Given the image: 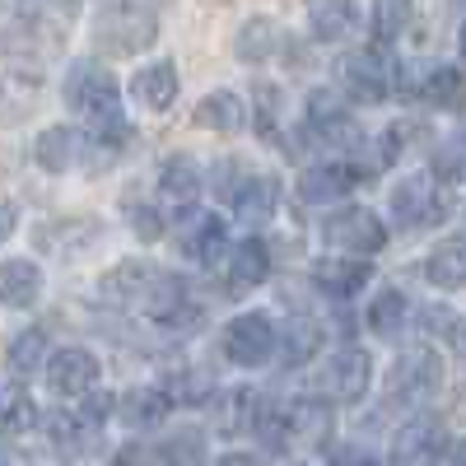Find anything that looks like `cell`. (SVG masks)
I'll return each mask as SVG.
<instances>
[{"mask_svg": "<svg viewBox=\"0 0 466 466\" xmlns=\"http://www.w3.org/2000/svg\"><path fill=\"white\" fill-rule=\"evenodd\" d=\"M103 299L116 308H131V313L149 318L154 327H191L201 318V308L191 303L187 285L164 266H149V261H122L112 266L107 276L98 280Z\"/></svg>", "mask_w": 466, "mask_h": 466, "instance_id": "obj_1", "label": "cell"}, {"mask_svg": "<svg viewBox=\"0 0 466 466\" xmlns=\"http://www.w3.org/2000/svg\"><path fill=\"white\" fill-rule=\"evenodd\" d=\"M66 107L85 122V131L94 140H103L107 149H122L131 136V122L122 112V89H116L112 70L98 61H75L66 70V85H61Z\"/></svg>", "mask_w": 466, "mask_h": 466, "instance_id": "obj_2", "label": "cell"}, {"mask_svg": "<svg viewBox=\"0 0 466 466\" xmlns=\"http://www.w3.org/2000/svg\"><path fill=\"white\" fill-rule=\"evenodd\" d=\"M168 0H103L94 19V43L103 56H136L159 37V10Z\"/></svg>", "mask_w": 466, "mask_h": 466, "instance_id": "obj_3", "label": "cell"}, {"mask_svg": "<svg viewBox=\"0 0 466 466\" xmlns=\"http://www.w3.org/2000/svg\"><path fill=\"white\" fill-rule=\"evenodd\" d=\"M215 197L219 206H228L238 219H270L280 206V182L276 177H266V173H252L248 164L238 159H219L215 168Z\"/></svg>", "mask_w": 466, "mask_h": 466, "instance_id": "obj_4", "label": "cell"}, {"mask_svg": "<svg viewBox=\"0 0 466 466\" xmlns=\"http://www.w3.org/2000/svg\"><path fill=\"white\" fill-rule=\"evenodd\" d=\"M116 149H107L103 140H94L89 131H75V127H47L37 131L33 140V159L37 168L47 173H70V168H103Z\"/></svg>", "mask_w": 466, "mask_h": 466, "instance_id": "obj_5", "label": "cell"}, {"mask_svg": "<svg viewBox=\"0 0 466 466\" xmlns=\"http://www.w3.org/2000/svg\"><path fill=\"white\" fill-rule=\"evenodd\" d=\"M322 243H327L336 257L369 261V257L382 252V243H387V224H382V215L369 210V206H340V210L322 224Z\"/></svg>", "mask_w": 466, "mask_h": 466, "instance_id": "obj_6", "label": "cell"}, {"mask_svg": "<svg viewBox=\"0 0 466 466\" xmlns=\"http://www.w3.org/2000/svg\"><path fill=\"white\" fill-rule=\"evenodd\" d=\"M336 80L355 103H382L387 94H392V85H397V66L387 61L382 43L378 47H355V52L340 56Z\"/></svg>", "mask_w": 466, "mask_h": 466, "instance_id": "obj_7", "label": "cell"}, {"mask_svg": "<svg viewBox=\"0 0 466 466\" xmlns=\"http://www.w3.org/2000/svg\"><path fill=\"white\" fill-rule=\"evenodd\" d=\"M280 350V327L266 313H243L224 327V360L238 369H261Z\"/></svg>", "mask_w": 466, "mask_h": 466, "instance_id": "obj_8", "label": "cell"}, {"mask_svg": "<svg viewBox=\"0 0 466 466\" xmlns=\"http://www.w3.org/2000/svg\"><path fill=\"white\" fill-rule=\"evenodd\" d=\"M439 387H443V360L434 355V345H410L392 369V401L424 406L439 397Z\"/></svg>", "mask_w": 466, "mask_h": 466, "instance_id": "obj_9", "label": "cell"}, {"mask_svg": "<svg viewBox=\"0 0 466 466\" xmlns=\"http://www.w3.org/2000/svg\"><path fill=\"white\" fill-rule=\"evenodd\" d=\"M98 378H103V364L85 345H66L47 360V387L61 401H85L89 392H98Z\"/></svg>", "mask_w": 466, "mask_h": 466, "instance_id": "obj_10", "label": "cell"}, {"mask_svg": "<svg viewBox=\"0 0 466 466\" xmlns=\"http://www.w3.org/2000/svg\"><path fill=\"white\" fill-rule=\"evenodd\" d=\"M177 248L187 261L197 266H215L224 252H228V224L224 215H210V210H187L182 224H177Z\"/></svg>", "mask_w": 466, "mask_h": 466, "instance_id": "obj_11", "label": "cell"}, {"mask_svg": "<svg viewBox=\"0 0 466 466\" xmlns=\"http://www.w3.org/2000/svg\"><path fill=\"white\" fill-rule=\"evenodd\" d=\"M303 136H308V145H355L360 131H355V122H350L345 103L336 94L318 89L303 107Z\"/></svg>", "mask_w": 466, "mask_h": 466, "instance_id": "obj_12", "label": "cell"}, {"mask_svg": "<svg viewBox=\"0 0 466 466\" xmlns=\"http://www.w3.org/2000/svg\"><path fill=\"white\" fill-rule=\"evenodd\" d=\"M448 448V430L434 415H415L406 430L392 439V466H439Z\"/></svg>", "mask_w": 466, "mask_h": 466, "instance_id": "obj_13", "label": "cell"}, {"mask_svg": "<svg viewBox=\"0 0 466 466\" xmlns=\"http://www.w3.org/2000/svg\"><path fill=\"white\" fill-rule=\"evenodd\" d=\"M364 182V173L355 164H318L299 177V201L308 206H327V201H345L350 191Z\"/></svg>", "mask_w": 466, "mask_h": 466, "instance_id": "obj_14", "label": "cell"}, {"mask_svg": "<svg viewBox=\"0 0 466 466\" xmlns=\"http://www.w3.org/2000/svg\"><path fill=\"white\" fill-rule=\"evenodd\" d=\"M369 382H373V364L360 345H340L336 350V360L327 364V387H331V397L336 401H360L369 392Z\"/></svg>", "mask_w": 466, "mask_h": 466, "instance_id": "obj_15", "label": "cell"}, {"mask_svg": "<svg viewBox=\"0 0 466 466\" xmlns=\"http://www.w3.org/2000/svg\"><path fill=\"white\" fill-rule=\"evenodd\" d=\"M177 89H182V80H177L173 61H154V66H140L131 75V98L145 112H168L177 103Z\"/></svg>", "mask_w": 466, "mask_h": 466, "instance_id": "obj_16", "label": "cell"}, {"mask_svg": "<svg viewBox=\"0 0 466 466\" xmlns=\"http://www.w3.org/2000/svg\"><path fill=\"white\" fill-rule=\"evenodd\" d=\"M270 276V248L261 238H243L238 248H228V266H224V285L228 294H248Z\"/></svg>", "mask_w": 466, "mask_h": 466, "instance_id": "obj_17", "label": "cell"}, {"mask_svg": "<svg viewBox=\"0 0 466 466\" xmlns=\"http://www.w3.org/2000/svg\"><path fill=\"white\" fill-rule=\"evenodd\" d=\"M43 299V266L28 257L0 261V308H33Z\"/></svg>", "mask_w": 466, "mask_h": 466, "instance_id": "obj_18", "label": "cell"}, {"mask_svg": "<svg viewBox=\"0 0 466 466\" xmlns=\"http://www.w3.org/2000/svg\"><path fill=\"white\" fill-rule=\"evenodd\" d=\"M355 28H360L355 0H308V33L318 43H345Z\"/></svg>", "mask_w": 466, "mask_h": 466, "instance_id": "obj_19", "label": "cell"}, {"mask_svg": "<svg viewBox=\"0 0 466 466\" xmlns=\"http://www.w3.org/2000/svg\"><path fill=\"white\" fill-rule=\"evenodd\" d=\"M369 280H373L369 261H355V257H327L313 266V285L331 299H355Z\"/></svg>", "mask_w": 466, "mask_h": 466, "instance_id": "obj_20", "label": "cell"}, {"mask_svg": "<svg viewBox=\"0 0 466 466\" xmlns=\"http://www.w3.org/2000/svg\"><path fill=\"white\" fill-rule=\"evenodd\" d=\"M434 210H439V201H434V187H430V177H424V173L401 177V182L392 187V215H397V224H401V228H420V224H430V219H434Z\"/></svg>", "mask_w": 466, "mask_h": 466, "instance_id": "obj_21", "label": "cell"}, {"mask_svg": "<svg viewBox=\"0 0 466 466\" xmlns=\"http://www.w3.org/2000/svg\"><path fill=\"white\" fill-rule=\"evenodd\" d=\"M410 94H420L430 107H443V112H461L466 107V80L457 66H430L410 85Z\"/></svg>", "mask_w": 466, "mask_h": 466, "instance_id": "obj_22", "label": "cell"}, {"mask_svg": "<svg viewBox=\"0 0 466 466\" xmlns=\"http://www.w3.org/2000/svg\"><path fill=\"white\" fill-rule=\"evenodd\" d=\"M168 410H173V397L164 387H131L127 397H116V415H122V424H131V430H154Z\"/></svg>", "mask_w": 466, "mask_h": 466, "instance_id": "obj_23", "label": "cell"}, {"mask_svg": "<svg viewBox=\"0 0 466 466\" xmlns=\"http://www.w3.org/2000/svg\"><path fill=\"white\" fill-rule=\"evenodd\" d=\"M201 191V164L187 159V154H173V159L159 164V197L168 206H191Z\"/></svg>", "mask_w": 466, "mask_h": 466, "instance_id": "obj_24", "label": "cell"}, {"mask_svg": "<svg viewBox=\"0 0 466 466\" xmlns=\"http://www.w3.org/2000/svg\"><path fill=\"white\" fill-rule=\"evenodd\" d=\"M243 122H248V103L233 89H215L197 103V127H206V131L233 136V131H243Z\"/></svg>", "mask_w": 466, "mask_h": 466, "instance_id": "obj_25", "label": "cell"}, {"mask_svg": "<svg viewBox=\"0 0 466 466\" xmlns=\"http://www.w3.org/2000/svg\"><path fill=\"white\" fill-rule=\"evenodd\" d=\"M424 280L439 289H461L466 285V238H448L424 261Z\"/></svg>", "mask_w": 466, "mask_h": 466, "instance_id": "obj_26", "label": "cell"}, {"mask_svg": "<svg viewBox=\"0 0 466 466\" xmlns=\"http://www.w3.org/2000/svg\"><path fill=\"white\" fill-rule=\"evenodd\" d=\"M280 52V24H270V19H248L238 28V43H233V56L248 61V66H261Z\"/></svg>", "mask_w": 466, "mask_h": 466, "instance_id": "obj_27", "label": "cell"}, {"mask_svg": "<svg viewBox=\"0 0 466 466\" xmlns=\"http://www.w3.org/2000/svg\"><path fill=\"white\" fill-rule=\"evenodd\" d=\"M33 424H37V401L24 392L19 382H5L0 387V439L28 434Z\"/></svg>", "mask_w": 466, "mask_h": 466, "instance_id": "obj_28", "label": "cell"}, {"mask_svg": "<svg viewBox=\"0 0 466 466\" xmlns=\"http://www.w3.org/2000/svg\"><path fill=\"white\" fill-rule=\"evenodd\" d=\"M47 331L43 327H28V331H19L15 340H10V350H5V364H10V373L15 378H28V373H37V369H47Z\"/></svg>", "mask_w": 466, "mask_h": 466, "instance_id": "obj_29", "label": "cell"}, {"mask_svg": "<svg viewBox=\"0 0 466 466\" xmlns=\"http://www.w3.org/2000/svg\"><path fill=\"white\" fill-rule=\"evenodd\" d=\"M252 434L261 439V448H270V452H289V443H294V430H289V406H280V401H261L257 406V420H252Z\"/></svg>", "mask_w": 466, "mask_h": 466, "instance_id": "obj_30", "label": "cell"}, {"mask_svg": "<svg viewBox=\"0 0 466 466\" xmlns=\"http://www.w3.org/2000/svg\"><path fill=\"white\" fill-rule=\"evenodd\" d=\"M322 350V327L318 322H308V318H299V322H289V327H280V355H285V364L289 369H299V364H308Z\"/></svg>", "mask_w": 466, "mask_h": 466, "instance_id": "obj_31", "label": "cell"}, {"mask_svg": "<svg viewBox=\"0 0 466 466\" xmlns=\"http://www.w3.org/2000/svg\"><path fill=\"white\" fill-rule=\"evenodd\" d=\"M289 430H294V443H327L331 439V410L322 401H294Z\"/></svg>", "mask_w": 466, "mask_h": 466, "instance_id": "obj_32", "label": "cell"}, {"mask_svg": "<svg viewBox=\"0 0 466 466\" xmlns=\"http://www.w3.org/2000/svg\"><path fill=\"white\" fill-rule=\"evenodd\" d=\"M415 19V0H373V37L387 47L410 28Z\"/></svg>", "mask_w": 466, "mask_h": 466, "instance_id": "obj_33", "label": "cell"}, {"mask_svg": "<svg viewBox=\"0 0 466 466\" xmlns=\"http://www.w3.org/2000/svg\"><path fill=\"white\" fill-rule=\"evenodd\" d=\"M159 457L164 466H206V434L201 430H177L159 443Z\"/></svg>", "mask_w": 466, "mask_h": 466, "instance_id": "obj_34", "label": "cell"}, {"mask_svg": "<svg viewBox=\"0 0 466 466\" xmlns=\"http://www.w3.org/2000/svg\"><path fill=\"white\" fill-rule=\"evenodd\" d=\"M406 313H410L406 294H401V289H382V294L373 299V308H369V327H373L378 336H397V331L406 327Z\"/></svg>", "mask_w": 466, "mask_h": 466, "instance_id": "obj_35", "label": "cell"}, {"mask_svg": "<svg viewBox=\"0 0 466 466\" xmlns=\"http://www.w3.org/2000/svg\"><path fill=\"white\" fill-rule=\"evenodd\" d=\"M257 397L248 392V387H238V392H228L219 397V430L224 434H238V430H252V420H257Z\"/></svg>", "mask_w": 466, "mask_h": 466, "instance_id": "obj_36", "label": "cell"}, {"mask_svg": "<svg viewBox=\"0 0 466 466\" xmlns=\"http://www.w3.org/2000/svg\"><path fill=\"white\" fill-rule=\"evenodd\" d=\"M257 131L266 140H280V89H257Z\"/></svg>", "mask_w": 466, "mask_h": 466, "instance_id": "obj_37", "label": "cell"}, {"mask_svg": "<svg viewBox=\"0 0 466 466\" xmlns=\"http://www.w3.org/2000/svg\"><path fill=\"white\" fill-rule=\"evenodd\" d=\"M131 224H136V233L145 243H154L164 233V219H159V210H149V206H140V210H131Z\"/></svg>", "mask_w": 466, "mask_h": 466, "instance_id": "obj_38", "label": "cell"}, {"mask_svg": "<svg viewBox=\"0 0 466 466\" xmlns=\"http://www.w3.org/2000/svg\"><path fill=\"white\" fill-rule=\"evenodd\" d=\"M149 457H154V452H149L145 443H127L122 452L112 457V466H149Z\"/></svg>", "mask_w": 466, "mask_h": 466, "instance_id": "obj_39", "label": "cell"}, {"mask_svg": "<svg viewBox=\"0 0 466 466\" xmlns=\"http://www.w3.org/2000/svg\"><path fill=\"white\" fill-rule=\"evenodd\" d=\"M331 466H378L364 448H336L331 452Z\"/></svg>", "mask_w": 466, "mask_h": 466, "instance_id": "obj_40", "label": "cell"}, {"mask_svg": "<svg viewBox=\"0 0 466 466\" xmlns=\"http://www.w3.org/2000/svg\"><path fill=\"white\" fill-rule=\"evenodd\" d=\"M439 466H466V439H448V448H443Z\"/></svg>", "mask_w": 466, "mask_h": 466, "instance_id": "obj_41", "label": "cell"}, {"mask_svg": "<svg viewBox=\"0 0 466 466\" xmlns=\"http://www.w3.org/2000/svg\"><path fill=\"white\" fill-rule=\"evenodd\" d=\"M15 224H19V210H15L10 201H0V243H5L10 233H15Z\"/></svg>", "mask_w": 466, "mask_h": 466, "instance_id": "obj_42", "label": "cell"}, {"mask_svg": "<svg viewBox=\"0 0 466 466\" xmlns=\"http://www.w3.org/2000/svg\"><path fill=\"white\" fill-rule=\"evenodd\" d=\"M215 466H257V457H248V452H224Z\"/></svg>", "mask_w": 466, "mask_h": 466, "instance_id": "obj_43", "label": "cell"}, {"mask_svg": "<svg viewBox=\"0 0 466 466\" xmlns=\"http://www.w3.org/2000/svg\"><path fill=\"white\" fill-rule=\"evenodd\" d=\"M457 47H461V66H466V28H461V43Z\"/></svg>", "mask_w": 466, "mask_h": 466, "instance_id": "obj_44", "label": "cell"}, {"mask_svg": "<svg viewBox=\"0 0 466 466\" xmlns=\"http://www.w3.org/2000/svg\"><path fill=\"white\" fill-rule=\"evenodd\" d=\"M0 466H15V461H10V457H0Z\"/></svg>", "mask_w": 466, "mask_h": 466, "instance_id": "obj_45", "label": "cell"}, {"mask_svg": "<svg viewBox=\"0 0 466 466\" xmlns=\"http://www.w3.org/2000/svg\"><path fill=\"white\" fill-rule=\"evenodd\" d=\"M461 340H466V327H461Z\"/></svg>", "mask_w": 466, "mask_h": 466, "instance_id": "obj_46", "label": "cell"}, {"mask_svg": "<svg viewBox=\"0 0 466 466\" xmlns=\"http://www.w3.org/2000/svg\"><path fill=\"white\" fill-rule=\"evenodd\" d=\"M61 5H70V0H61Z\"/></svg>", "mask_w": 466, "mask_h": 466, "instance_id": "obj_47", "label": "cell"}]
</instances>
